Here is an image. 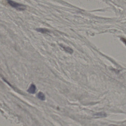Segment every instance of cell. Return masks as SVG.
Here are the masks:
<instances>
[{"label":"cell","instance_id":"cell-1","mask_svg":"<svg viewBox=\"0 0 126 126\" xmlns=\"http://www.w3.org/2000/svg\"><path fill=\"white\" fill-rule=\"evenodd\" d=\"M7 2L10 6L18 11H23L26 8L25 5L12 1L11 0H7Z\"/></svg>","mask_w":126,"mask_h":126},{"label":"cell","instance_id":"cell-4","mask_svg":"<svg viewBox=\"0 0 126 126\" xmlns=\"http://www.w3.org/2000/svg\"><path fill=\"white\" fill-rule=\"evenodd\" d=\"M61 46L63 48H64V49L67 52H68L70 54H71L73 52L72 49L69 47H65V46H63V45H61Z\"/></svg>","mask_w":126,"mask_h":126},{"label":"cell","instance_id":"cell-6","mask_svg":"<svg viewBox=\"0 0 126 126\" xmlns=\"http://www.w3.org/2000/svg\"><path fill=\"white\" fill-rule=\"evenodd\" d=\"M37 30L43 33H47L49 32V31L48 30L45 28H37Z\"/></svg>","mask_w":126,"mask_h":126},{"label":"cell","instance_id":"cell-5","mask_svg":"<svg viewBox=\"0 0 126 126\" xmlns=\"http://www.w3.org/2000/svg\"><path fill=\"white\" fill-rule=\"evenodd\" d=\"M37 97L40 100H44L45 99V95L42 92H39L38 93V95H37Z\"/></svg>","mask_w":126,"mask_h":126},{"label":"cell","instance_id":"cell-2","mask_svg":"<svg viewBox=\"0 0 126 126\" xmlns=\"http://www.w3.org/2000/svg\"><path fill=\"white\" fill-rule=\"evenodd\" d=\"M36 89V88L35 86L33 84H31L29 88H28V91L29 93L34 94L35 93Z\"/></svg>","mask_w":126,"mask_h":126},{"label":"cell","instance_id":"cell-3","mask_svg":"<svg viewBox=\"0 0 126 126\" xmlns=\"http://www.w3.org/2000/svg\"><path fill=\"white\" fill-rule=\"evenodd\" d=\"M96 117H104L106 116V114L104 112H100L94 115Z\"/></svg>","mask_w":126,"mask_h":126},{"label":"cell","instance_id":"cell-7","mask_svg":"<svg viewBox=\"0 0 126 126\" xmlns=\"http://www.w3.org/2000/svg\"><path fill=\"white\" fill-rule=\"evenodd\" d=\"M121 39H122V41L124 42V43L126 45V39L124 38H122Z\"/></svg>","mask_w":126,"mask_h":126}]
</instances>
